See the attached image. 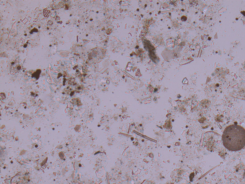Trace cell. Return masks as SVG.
Wrapping results in <instances>:
<instances>
[{
    "instance_id": "1",
    "label": "cell",
    "mask_w": 245,
    "mask_h": 184,
    "mask_svg": "<svg viewBox=\"0 0 245 184\" xmlns=\"http://www.w3.org/2000/svg\"><path fill=\"white\" fill-rule=\"evenodd\" d=\"M222 140L228 150L239 151L245 146V129L239 125H230L223 131Z\"/></svg>"
},
{
    "instance_id": "2",
    "label": "cell",
    "mask_w": 245,
    "mask_h": 184,
    "mask_svg": "<svg viewBox=\"0 0 245 184\" xmlns=\"http://www.w3.org/2000/svg\"><path fill=\"white\" fill-rule=\"evenodd\" d=\"M206 135H207V138L205 139L207 140L205 142L207 148L209 151H214L220 143V136L217 134H215L214 133H210L209 134H206Z\"/></svg>"
},
{
    "instance_id": "3",
    "label": "cell",
    "mask_w": 245,
    "mask_h": 184,
    "mask_svg": "<svg viewBox=\"0 0 245 184\" xmlns=\"http://www.w3.org/2000/svg\"><path fill=\"white\" fill-rule=\"evenodd\" d=\"M21 69H22V66L19 64L18 59L15 60L14 64L12 65V67H11V74H15L19 72Z\"/></svg>"
},
{
    "instance_id": "4",
    "label": "cell",
    "mask_w": 245,
    "mask_h": 184,
    "mask_svg": "<svg viewBox=\"0 0 245 184\" xmlns=\"http://www.w3.org/2000/svg\"><path fill=\"white\" fill-rule=\"evenodd\" d=\"M44 14L45 16L48 17L49 14V11H48L46 9H45L44 11Z\"/></svg>"
},
{
    "instance_id": "5",
    "label": "cell",
    "mask_w": 245,
    "mask_h": 184,
    "mask_svg": "<svg viewBox=\"0 0 245 184\" xmlns=\"http://www.w3.org/2000/svg\"><path fill=\"white\" fill-rule=\"evenodd\" d=\"M74 82L75 81L74 79L70 78L69 79V84H72V85H73V84H74Z\"/></svg>"
}]
</instances>
